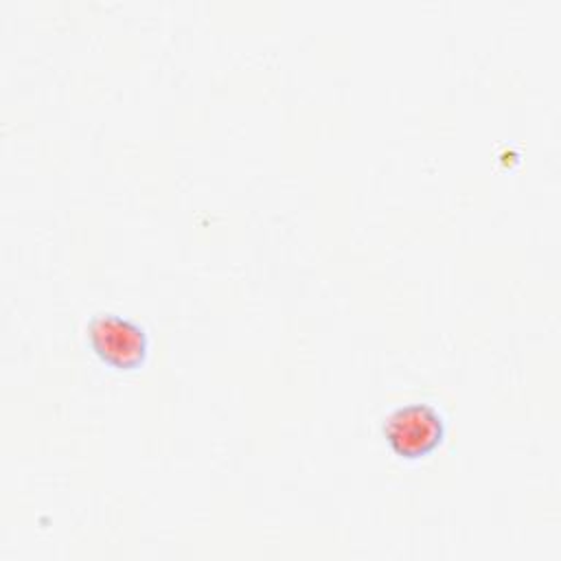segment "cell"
I'll list each match as a JSON object with an SVG mask.
<instances>
[{
	"label": "cell",
	"mask_w": 561,
	"mask_h": 561,
	"mask_svg": "<svg viewBox=\"0 0 561 561\" xmlns=\"http://www.w3.org/2000/svg\"><path fill=\"white\" fill-rule=\"evenodd\" d=\"M381 434L397 456L416 460L443 443L445 421L432 403H405L383 419Z\"/></svg>",
	"instance_id": "cell-1"
},
{
	"label": "cell",
	"mask_w": 561,
	"mask_h": 561,
	"mask_svg": "<svg viewBox=\"0 0 561 561\" xmlns=\"http://www.w3.org/2000/svg\"><path fill=\"white\" fill-rule=\"evenodd\" d=\"M88 342L94 355L116 370L138 368L149 353L145 327L112 311H99L90 318Z\"/></svg>",
	"instance_id": "cell-2"
}]
</instances>
